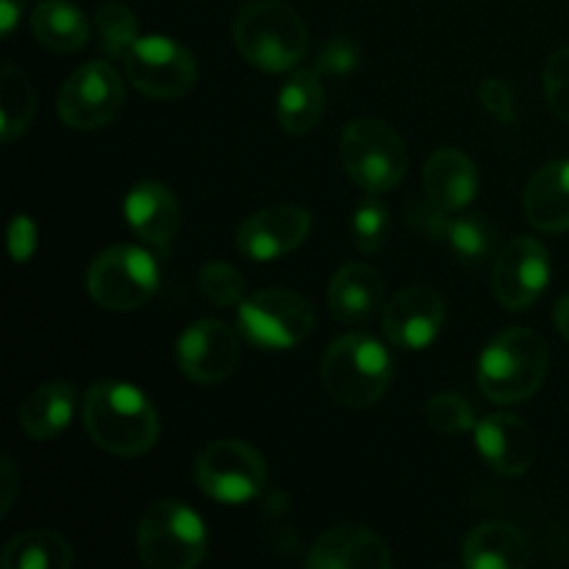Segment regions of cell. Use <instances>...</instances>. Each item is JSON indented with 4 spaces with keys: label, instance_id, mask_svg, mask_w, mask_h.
Listing matches in <instances>:
<instances>
[{
    "label": "cell",
    "instance_id": "6da1fadb",
    "mask_svg": "<svg viewBox=\"0 0 569 569\" xmlns=\"http://www.w3.org/2000/svg\"><path fill=\"white\" fill-rule=\"evenodd\" d=\"M83 428L106 453L142 456L159 439V411L139 387L100 381L83 398Z\"/></svg>",
    "mask_w": 569,
    "mask_h": 569
},
{
    "label": "cell",
    "instance_id": "7a4b0ae2",
    "mask_svg": "<svg viewBox=\"0 0 569 569\" xmlns=\"http://www.w3.org/2000/svg\"><path fill=\"white\" fill-rule=\"evenodd\" d=\"M550 353L533 328H509L483 348L478 387L492 403L515 406L533 398L548 378Z\"/></svg>",
    "mask_w": 569,
    "mask_h": 569
},
{
    "label": "cell",
    "instance_id": "3957f363",
    "mask_svg": "<svg viewBox=\"0 0 569 569\" xmlns=\"http://www.w3.org/2000/svg\"><path fill=\"white\" fill-rule=\"evenodd\" d=\"M326 392L345 409H370L392 383V356L367 333H345L322 356Z\"/></svg>",
    "mask_w": 569,
    "mask_h": 569
},
{
    "label": "cell",
    "instance_id": "277c9868",
    "mask_svg": "<svg viewBox=\"0 0 569 569\" xmlns=\"http://www.w3.org/2000/svg\"><path fill=\"white\" fill-rule=\"evenodd\" d=\"M237 50L264 72H287L309 50V31L298 11L287 3L264 0L244 6L233 20Z\"/></svg>",
    "mask_w": 569,
    "mask_h": 569
},
{
    "label": "cell",
    "instance_id": "5b68a950",
    "mask_svg": "<svg viewBox=\"0 0 569 569\" xmlns=\"http://www.w3.org/2000/svg\"><path fill=\"white\" fill-rule=\"evenodd\" d=\"M339 159L348 176L370 194L395 189L409 170V150L400 133L372 117H359L342 128Z\"/></svg>",
    "mask_w": 569,
    "mask_h": 569
},
{
    "label": "cell",
    "instance_id": "8992f818",
    "mask_svg": "<svg viewBox=\"0 0 569 569\" xmlns=\"http://www.w3.org/2000/svg\"><path fill=\"white\" fill-rule=\"evenodd\" d=\"M139 559L150 569H192L206 559L209 533L203 517L181 500H159L142 515Z\"/></svg>",
    "mask_w": 569,
    "mask_h": 569
},
{
    "label": "cell",
    "instance_id": "52a82bcc",
    "mask_svg": "<svg viewBox=\"0 0 569 569\" xmlns=\"http://www.w3.org/2000/svg\"><path fill=\"white\" fill-rule=\"evenodd\" d=\"M315 306L292 289H261L239 303V333L259 350H292L315 331Z\"/></svg>",
    "mask_w": 569,
    "mask_h": 569
},
{
    "label": "cell",
    "instance_id": "ba28073f",
    "mask_svg": "<svg viewBox=\"0 0 569 569\" xmlns=\"http://www.w3.org/2000/svg\"><path fill=\"white\" fill-rule=\"evenodd\" d=\"M159 289V264L137 244L103 250L87 270V292L100 309L133 311Z\"/></svg>",
    "mask_w": 569,
    "mask_h": 569
},
{
    "label": "cell",
    "instance_id": "9c48e42d",
    "mask_svg": "<svg viewBox=\"0 0 569 569\" xmlns=\"http://www.w3.org/2000/svg\"><path fill=\"white\" fill-rule=\"evenodd\" d=\"M194 483L217 503L242 506L259 498L264 489L267 465L253 445L242 439H220L194 461Z\"/></svg>",
    "mask_w": 569,
    "mask_h": 569
},
{
    "label": "cell",
    "instance_id": "30bf717a",
    "mask_svg": "<svg viewBox=\"0 0 569 569\" xmlns=\"http://www.w3.org/2000/svg\"><path fill=\"white\" fill-rule=\"evenodd\" d=\"M126 83L111 61H89L78 67L59 89V117L67 128L94 131L120 114Z\"/></svg>",
    "mask_w": 569,
    "mask_h": 569
},
{
    "label": "cell",
    "instance_id": "8fae6325",
    "mask_svg": "<svg viewBox=\"0 0 569 569\" xmlns=\"http://www.w3.org/2000/svg\"><path fill=\"white\" fill-rule=\"evenodd\" d=\"M126 76L148 98L172 100L187 94L198 78V64L183 44L164 33L139 37L126 56Z\"/></svg>",
    "mask_w": 569,
    "mask_h": 569
},
{
    "label": "cell",
    "instance_id": "7c38bea8",
    "mask_svg": "<svg viewBox=\"0 0 569 569\" xmlns=\"http://www.w3.org/2000/svg\"><path fill=\"white\" fill-rule=\"evenodd\" d=\"M176 359L189 381L217 383L242 361V333L222 320H198L178 337Z\"/></svg>",
    "mask_w": 569,
    "mask_h": 569
},
{
    "label": "cell",
    "instance_id": "4fadbf2b",
    "mask_svg": "<svg viewBox=\"0 0 569 569\" xmlns=\"http://www.w3.org/2000/svg\"><path fill=\"white\" fill-rule=\"evenodd\" d=\"M448 317L442 295L428 283H411L400 289L383 309V333L400 350H426L437 342Z\"/></svg>",
    "mask_w": 569,
    "mask_h": 569
},
{
    "label": "cell",
    "instance_id": "5bb4252c",
    "mask_svg": "<svg viewBox=\"0 0 569 569\" xmlns=\"http://www.w3.org/2000/svg\"><path fill=\"white\" fill-rule=\"evenodd\" d=\"M495 295L500 306L526 311L542 298L550 283V256L542 242L531 237L511 239L495 261Z\"/></svg>",
    "mask_w": 569,
    "mask_h": 569
},
{
    "label": "cell",
    "instance_id": "9a60e30c",
    "mask_svg": "<svg viewBox=\"0 0 569 569\" xmlns=\"http://www.w3.org/2000/svg\"><path fill=\"white\" fill-rule=\"evenodd\" d=\"M311 214L303 206L278 203L256 211L239 226L237 248L250 261H276L306 242Z\"/></svg>",
    "mask_w": 569,
    "mask_h": 569
},
{
    "label": "cell",
    "instance_id": "2e32d148",
    "mask_svg": "<svg viewBox=\"0 0 569 569\" xmlns=\"http://www.w3.org/2000/svg\"><path fill=\"white\" fill-rule=\"evenodd\" d=\"M476 445L483 461L500 476H522L537 459V437L528 422L506 411L489 415L478 422Z\"/></svg>",
    "mask_w": 569,
    "mask_h": 569
},
{
    "label": "cell",
    "instance_id": "e0dca14e",
    "mask_svg": "<svg viewBox=\"0 0 569 569\" xmlns=\"http://www.w3.org/2000/svg\"><path fill=\"white\" fill-rule=\"evenodd\" d=\"M306 565L315 569H389L392 553L370 528L339 526L311 545Z\"/></svg>",
    "mask_w": 569,
    "mask_h": 569
},
{
    "label": "cell",
    "instance_id": "ac0fdd59",
    "mask_svg": "<svg viewBox=\"0 0 569 569\" xmlns=\"http://www.w3.org/2000/svg\"><path fill=\"white\" fill-rule=\"evenodd\" d=\"M126 222L144 244L167 250L181 226V206L178 198L159 181H142L131 187L126 206Z\"/></svg>",
    "mask_w": 569,
    "mask_h": 569
},
{
    "label": "cell",
    "instance_id": "d6986e66",
    "mask_svg": "<svg viewBox=\"0 0 569 569\" xmlns=\"http://www.w3.org/2000/svg\"><path fill=\"white\" fill-rule=\"evenodd\" d=\"M383 278L376 267L350 261L333 272L328 283V306L345 326H365L383 306Z\"/></svg>",
    "mask_w": 569,
    "mask_h": 569
},
{
    "label": "cell",
    "instance_id": "ffe728a7",
    "mask_svg": "<svg viewBox=\"0 0 569 569\" xmlns=\"http://www.w3.org/2000/svg\"><path fill=\"white\" fill-rule=\"evenodd\" d=\"M422 189L428 203L439 211L456 214L467 209L478 192L476 161L456 148H439L422 170Z\"/></svg>",
    "mask_w": 569,
    "mask_h": 569
},
{
    "label": "cell",
    "instance_id": "44dd1931",
    "mask_svg": "<svg viewBox=\"0 0 569 569\" xmlns=\"http://www.w3.org/2000/svg\"><path fill=\"white\" fill-rule=\"evenodd\" d=\"M533 561V550L511 522L489 520L472 528L461 545L467 569H522Z\"/></svg>",
    "mask_w": 569,
    "mask_h": 569
},
{
    "label": "cell",
    "instance_id": "7402d4cb",
    "mask_svg": "<svg viewBox=\"0 0 569 569\" xmlns=\"http://www.w3.org/2000/svg\"><path fill=\"white\" fill-rule=\"evenodd\" d=\"M420 214L422 228L431 237L445 239L461 264H481L487 256H492L495 244H498V228L483 214L450 217L448 211H439L437 206L420 211Z\"/></svg>",
    "mask_w": 569,
    "mask_h": 569
},
{
    "label": "cell",
    "instance_id": "603a6c76",
    "mask_svg": "<svg viewBox=\"0 0 569 569\" xmlns=\"http://www.w3.org/2000/svg\"><path fill=\"white\" fill-rule=\"evenodd\" d=\"M526 217L545 233L569 231V159L550 161L526 187Z\"/></svg>",
    "mask_w": 569,
    "mask_h": 569
},
{
    "label": "cell",
    "instance_id": "cb8c5ba5",
    "mask_svg": "<svg viewBox=\"0 0 569 569\" xmlns=\"http://www.w3.org/2000/svg\"><path fill=\"white\" fill-rule=\"evenodd\" d=\"M76 417V387L67 381H50L33 389L20 406V428L33 442H50Z\"/></svg>",
    "mask_w": 569,
    "mask_h": 569
},
{
    "label": "cell",
    "instance_id": "d4e9b609",
    "mask_svg": "<svg viewBox=\"0 0 569 569\" xmlns=\"http://www.w3.org/2000/svg\"><path fill=\"white\" fill-rule=\"evenodd\" d=\"M31 31L42 48L53 53H76L87 44L89 22L78 6L67 0H44L33 9Z\"/></svg>",
    "mask_w": 569,
    "mask_h": 569
},
{
    "label": "cell",
    "instance_id": "484cf974",
    "mask_svg": "<svg viewBox=\"0 0 569 569\" xmlns=\"http://www.w3.org/2000/svg\"><path fill=\"white\" fill-rule=\"evenodd\" d=\"M326 109V89L320 70H300L289 78L278 94V122L287 133H309Z\"/></svg>",
    "mask_w": 569,
    "mask_h": 569
},
{
    "label": "cell",
    "instance_id": "4316f807",
    "mask_svg": "<svg viewBox=\"0 0 569 569\" xmlns=\"http://www.w3.org/2000/svg\"><path fill=\"white\" fill-rule=\"evenodd\" d=\"M72 545L64 537L44 528L17 533L9 539L0 556L3 569H70L72 567Z\"/></svg>",
    "mask_w": 569,
    "mask_h": 569
},
{
    "label": "cell",
    "instance_id": "83f0119b",
    "mask_svg": "<svg viewBox=\"0 0 569 569\" xmlns=\"http://www.w3.org/2000/svg\"><path fill=\"white\" fill-rule=\"evenodd\" d=\"M33 111H37V89L20 67L6 64L3 76H0V117H3L0 137L3 142H14L28 131Z\"/></svg>",
    "mask_w": 569,
    "mask_h": 569
},
{
    "label": "cell",
    "instance_id": "f1b7e54d",
    "mask_svg": "<svg viewBox=\"0 0 569 569\" xmlns=\"http://www.w3.org/2000/svg\"><path fill=\"white\" fill-rule=\"evenodd\" d=\"M94 26H98L100 33V48L111 59H126L128 50L139 39L137 17H133V11L126 3H117V0L98 6V11H94Z\"/></svg>",
    "mask_w": 569,
    "mask_h": 569
},
{
    "label": "cell",
    "instance_id": "f546056e",
    "mask_svg": "<svg viewBox=\"0 0 569 569\" xmlns=\"http://www.w3.org/2000/svg\"><path fill=\"white\" fill-rule=\"evenodd\" d=\"M389 228H392V217H389L387 206L378 200V194H370L356 206L350 231H353V242L361 253H381L389 239Z\"/></svg>",
    "mask_w": 569,
    "mask_h": 569
},
{
    "label": "cell",
    "instance_id": "4dcf8cb0",
    "mask_svg": "<svg viewBox=\"0 0 569 569\" xmlns=\"http://www.w3.org/2000/svg\"><path fill=\"white\" fill-rule=\"evenodd\" d=\"M198 287L203 298L214 306H237L244 300L242 272L226 261H209L200 267Z\"/></svg>",
    "mask_w": 569,
    "mask_h": 569
},
{
    "label": "cell",
    "instance_id": "1f68e13d",
    "mask_svg": "<svg viewBox=\"0 0 569 569\" xmlns=\"http://www.w3.org/2000/svg\"><path fill=\"white\" fill-rule=\"evenodd\" d=\"M426 415H428V422H431L439 433H448V437L476 431V426H478L472 406L456 392L433 395L426 406Z\"/></svg>",
    "mask_w": 569,
    "mask_h": 569
},
{
    "label": "cell",
    "instance_id": "d6a6232c",
    "mask_svg": "<svg viewBox=\"0 0 569 569\" xmlns=\"http://www.w3.org/2000/svg\"><path fill=\"white\" fill-rule=\"evenodd\" d=\"M545 94L561 120L569 122V48L556 50L545 67Z\"/></svg>",
    "mask_w": 569,
    "mask_h": 569
},
{
    "label": "cell",
    "instance_id": "836d02e7",
    "mask_svg": "<svg viewBox=\"0 0 569 569\" xmlns=\"http://www.w3.org/2000/svg\"><path fill=\"white\" fill-rule=\"evenodd\" d=\"M478 100H481L483 109L500 122V126H511L517 120V94L515 87L503 81V78L492 76L483 78L481 87H478Z\"/></svg>",
    "mask_w": 569,
    "mask_h": 569
},
{
    "label": "cell",
    "instance_id": "e575fe53",
    "mask_svg": "<svg viewBox=\"0 0 569 569\" xmlns=\"http://www.w3.org/2000/svg\"><path fill=\"white\" fill-rule=\"evenodd\" d=\"M359 64V50L350 39L337 37L320 50V59H317V70L320 72H333V76H342V72H350Z\"/></svg>",
    "mask_w": 569,
    "mask_h": 569
},
{
    "label": "cell",
    "instance_id": "d590c367",
    "mask_svg": "<svg viewBox=\"0 0 569 569\" xmlns=\"http://www.w3.org/2000/svg\"><path fill=\"white\" fill-rule=\"evenodd\" d=\"M37 222L31 220L28 214H17L9 226V250H11V259L17 264H26L31 261V256L37 253Z\"/></svg>",
    "mask_w": 569,
    "mask_h": 569
},
{
    "label": "cell",
    "instance_id": "8d00e7d4",
    "mask_svg": "<svg viewBox=\"0 0 569 569\" xmlns=\"http://www.w3.org/2000/svg\"><path fill=\"white\" fill-rule=\"evenodd\" d=\"M20 492V472L9 453L0 456V515H9Z\"/></svg>",
    "mask_w": 569,
    "mask_h": 569
},
{
    "label": "cell",
    "instance_id": "74e56055",
    "mask_svg": "<svg viewBox=\"0 0 569 569\" xmlns=\"http://www.w3.org/2000/svg\"><path fill=\"white\" fill-rule=\"evenodd\" d=\"M22 3L26 0H0V31H3V37H9L17 22H20Z\"/></svg>",
    "mask_w": 569,
    "mask_h": 569
},
{
    "label": "cell",
    "instance_id": "f35d334b",
    "mask_svg": "<svg viewBox=\"0 0 569 569\" xmlns=\"http://www.w3.org/2000/svg\"><path fill=\"white\" fill-rule=\"evenodd\" d=\"M553 320H556V328H559V331H561V337H565L567 342H569V295H565V298H561L559 303H556Z\"/></svg>",
    "mask_w": 569,
    "mask_h": 569
}]
</instances>
